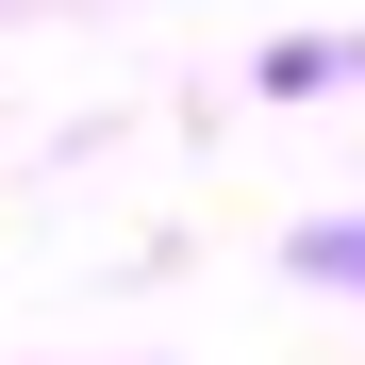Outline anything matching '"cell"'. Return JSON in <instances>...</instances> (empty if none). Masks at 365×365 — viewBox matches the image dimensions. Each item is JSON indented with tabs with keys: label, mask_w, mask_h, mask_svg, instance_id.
Wrapping results in <instances>:
<instances>
[{
	"label": "cell",
	"mask_w": 365,
	"mask_h": 365,
	"mask_svg": "<svg viewBox=\"0 0 365 365\" xmlns=\"http://www.w3.org/2000/svg\"><path fill=\"white\" fill-rule=\"evenodd\" d=\"M316 266H365V232H316Z\"/></svg>",
	"instance_id": "obj_1"
}]
</instances>
